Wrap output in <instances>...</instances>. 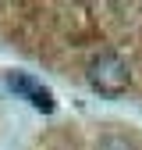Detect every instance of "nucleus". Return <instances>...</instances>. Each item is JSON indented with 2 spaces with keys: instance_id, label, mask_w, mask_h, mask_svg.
I'll return each mask as SVG.
<instances>
[{
  "instance_id": "7ed1b4c3",
  "label": "nucleus",
  "mask_w": 142,
  "mask_h": 150,
  "mask_svg": "<svg viewBox=\"0 0 142 150\" xmlns=\"http://www.w3.org/2000/svg\"><path fill=\"white\" fill-rule=\"evenodd\" d=\"M96 150H139L128 136H121V132H106L96 139Z\"/></svg>"
},
{
  "instance_id": "f257e3e1",
  "label": "nucleus",
  "mask_w": 142,
  "mask_h": 150,
  "mask_svg": "<svg viewBox=\"0 0 142 150\" xmlns=\"http://www.w3.org/2000/svg\"><path fill=\"white\" fill-rule=\"evenodd\" d=\"M89 86L103 97H117V93L128 89V64H124L114 50H100L93 61H89V71H85Z\"/></svg>"
},
{
  "instance_id": "f03ea898",
  "label": "nucleus",
  "mask_w": 142,
  "mask_h": 150,
  "mask_svg": "<svg viewBox=\"0 0 142 150\" xmlns=\"http://www.w3.org/2000/svg\"><path fill=\"white\" fill-rule=\"evenodd\" d=\"M7 86L18 93V97H25L36 111H43V115L53 111V93H50L46 86H39L36 79H29L25 71H7Z\"/></svg>"
}]
</instances>
